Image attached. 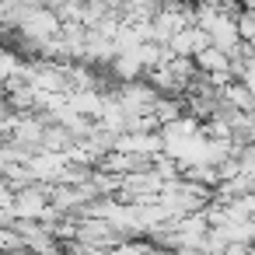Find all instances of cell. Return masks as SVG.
<instances>
[{
  "mask_svg": "<svg viewBox=\"0 0 255 255\" xmlns=\"http://www.w3.org/2000/svg\"><path fill=\"white\" fill-rule=\"evenodd\" d=\"M227 98L231 102H238V105H252V91H241V84H234V88H227Z\"/></svg>",
  "mask_w": 255,
  "mask_h": 255,
  "instance_id": "cell-1",
  "label": "cell"
}]
</instances>
